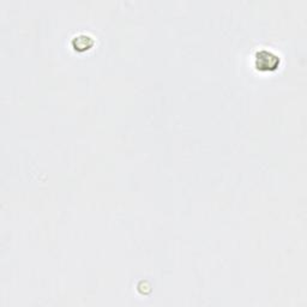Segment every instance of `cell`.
<instances>
[{"label":"cell","mask_w":307,"mask_h":307,"mask_svg":"<svg viewBox=\"0 0 307 307\" xmlns=\"http://www.w3.org/2000/svg\"><path fill=\"white\" fill-rule=\"evenodd\" d=\"M279 64V57L269 51L263 50L256 54V66L258 70H274Z\"/></svg>","instance_id":"6da1fadb"},{"label":"cell","mask_w":307,"mask_h":307,"mask_svg":"<svg viewBox=\"0 0 307 307\" xmlns=\"http://www.w3.org/2000/svg\"><path fill=\"white\" fill-rule=\"evenodd\" d=\"M72 45L76 51H86L89 50L91 46L94 45V41L88 35H78V36L73 39Z\"/></svg>","instance_id":"7a4b0ae2"}]
</instances>
